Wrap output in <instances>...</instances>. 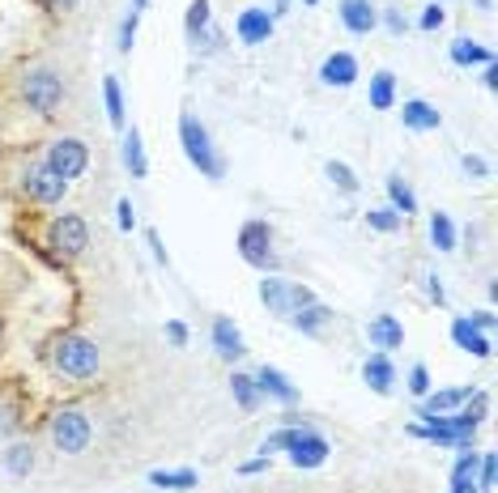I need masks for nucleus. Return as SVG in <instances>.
I'll list each match as a JSON object with an SVG mask.
<instances>
[{
    "label": "nucleus",
    "instance_id": "obj_31",
    "mask_svg": "<svg viewBox=\"0 0 498 493\" xmlns=\"http://www.w3.org/2000/svg\"><path fill=\"white\" fill-rule=\"evenodd\" d=\"M230 396L239 400V408H243V413H251V408L260 404V392H256L251 375H230Z\"/></svg>",
    "mask_w": 498,
    "mask_h": 493
},
{
    "label": "nucleus",
    "instance_id": "obj_8",
    "mask_svg": "<svg viewBox=\"0 0 498 493\" xmlns=\"http://www.w3.org/2000/svg\"><path fill=\"white\" fill-rule=\"evenodd\" d=\"M52 438H56V447L64 456H81L90 447V421H86V413H77V408L56 413L52 417Z\"/></svg>",
    "mask_w": 498,
    "mask_h": 493
},
{
    "label": "nucleus",
    "instance_id": "obj_46",
    "mask_svg": "<svg viewBox=\"0 0 498 493\" xmlns=\"http://www.w3.org/2000/svg\"><path fill=\"white\" fill-rule=\"evenodd\" d=\"M469 323H473L478 332H490V327H494V315H490V311H478V315H469Z\"/></svg>",
    "mask_w": 498,
    "mask_h": 493
},
{
    "label": "nucleus",
    "instance_id": "obj_16",
    "mask_svg": "<svg viewBox=\"0 0 498 493\" xmlns=\"http://www.w3.org/2000/svg\"><path fill=\"white\" fill-rule=\"evenodd\" d=\"M341 26L349 35H371L380 26V13L371 0H341Z\"/></svg>",
    "mask_w": 498,
    "mask_h": 493
},
{
    "label": "nucleus",
    "instance_id": "obj_41",
    "mask_svg": "<svg viewBox=\"0 0 498 493\" xmlns=\"http://www.w3.org/2000/svg\"><path fill=\"white\" fill-rule=\"evenodd\" d=\"M145 243L153 246V260H158V264H162V268L171 264V255H167V246H162V234H158V230H150V234H145Z\"/></svg>",
    "mask_w": 498,
    "mask_h": 493
},
{
    "label": "nucleus",
    "instance_id": "obj_43",
    "mask_svg": "<svg viewBox=\"0 0 498 493\" xmlns=\"http://www.w3.org/2000/svg\"><path fill=\"white\" fill-rule=\"evenodd\" d=\"M383 21H388V30H392V35H404V30H409V21H404L401 9H388V13H383Z\"/></svg>",
    "mask_w": 498,
    "mask_h": 493
},
{
    "label": "nucleus",
    "instance_id": "obj_17",
    "mask_svg": "<svg viewBox=\"0 0 498 493\" xmlns=\"http://www.w3.org/2000/svg\"><path fill=\"white\" fill-rule=\"evenodd\" d=\"M401 124L409 128V133H435V128L443 124V115L435 111L426 98H409V102L401 107Z\"/></svg>",
    "mask_w": 498,
    "mask_h": 493
},
{
    "label": "nucleus",
    "instance_id": "obj_50",
    "mask_svg": "<svg viewBox=\"0 0 498 493\" xmlns=\"http://www.w3.org/2000/svg\"><path fill=\"white\" fill-rule=\"evenodd\" d=\"M141 9H145V0H133V13H141Z\"/></svg>",
    "mask_w": 498,
    "mask_h": 493
},
{
    "label": "nucleus",
    "instance_id": "obj_9",
    "mask_svg": "<svg viewBox=\"0 0 498 493\" xmlns=\"http://www.w3.org/2000/svg\"><path fill=\"white\" fill-rule=\"evenodd\" d=\"M286 451H290V464H294V468H320L332 447H328V438H320L315 430L298 425V430H294V438H290Z\"/></svg>",
    "mask_w": 498,
    "mask_h": 493
},
{
    "label": "nucleus",
    "instance_id": "obj_15",
    "mask_svg": "<svg viewBox=\"0 0 498 493\" xmlns=\"http://www.w3.org/2000/svg\"><path fill=\"white\" fill-rule=\"evenodd\" d=\"M366 341L375 344L380 353H388V349H401L404 344V327L396 315H375V319L366 323Z\"/></svg>",
    "mask_w": 498,
    "mask_h": 493
},
{
    "label": "nucleus",
    "instance_id": "obj_30",
    "mask_svg": "<svg viewBox=\"0 0 498 493\" xmlns=\"http://www.w3.org/2000/svg\"><path fill=\"white\" fill-rule=\"evenodd\" d=\"M430 243L439 246V251H456V226H452L447 213H435L430 217Z\"/></svg>",
    "mask_w": 498,
    "mask_h": 493
},
{
    "label": "nucleus",
    "instance_id": "obj_52",
    "mask_svg": "<svg viewBox=\"0 0 498 493\" xmlns=\"http://www.w3.org/2000/svg\"><path fill=\"white\" fill-rule=\"evenodd\" d=\"M303 4H320V0H303Z\"/></svg>",
    "mask_w": 498,
    "mask_h": 493
},
{
    "label": "nucleus",
    "instance_id": "obj_51",
    "mask_svg": "<svg viewBox=\"0 0 498 493\" xmlns=\"http://www.w3.org/2000/svg\"><path fill=\"white\" fill-rule=\"evenodd\" d=\"M478 4H481V9H490V4H494V0H478Z\"/></svg>",
    "mask_w": 498,
    "mask_h": 493
},
{
    "label": "nucleus",
    "instance_id": "obj_47",
    "mask_svg": "<svg viewBox=\"0 0 498 493\" xmlns=\"http://www.w3.org/2000/svg\"><path fill=\"white\" fill-rule=\"evenodd\" d=\"M52 13H69V9H77V0H43Z\"/></svg>",
    "mask_w": 498,
    "mask_h": 493
},
{
    "label": "nucleus",
    "instance_id": "obj_3",
    "mask_svg": "<svg viewBox=\"0 0 498 493\" xmlns=\"http://www.w3.org/2000/svg\"><path fill=\"white\" fill-rule=\"evenodd\" d=\"M21 98H26L30 111L56 115L60 102H64V81H60V73H52V69H30V73L21 77Z\"/></svg>",
    "mask_w": 498,
    "mask_h": 493
},
{
    "label": "nucleus",
    "instance_id": "obj_38",
    "mask_svg": "<svg viewBox=\"0 0 498 493\" xmlns=\"http://www.w3.org/2000/svg\"><path fill=\"white\" fill-rule=\"evenodd\" d=\"M460 166H464V174H473V179H486V174H490V162L478 158V153H464V162H460Z\"/></svg>",
    "mask_w": 498,
    "mask_h": 493
},
{
    "label": "nucleus",
    "instance_id": "obj_36",
    "mask_svg": "<svg viewBox=\"0 0 498 493\" xmlns=\"http://www.w3.org/2000/svg\"><path fill=\"white\" fill-rule=\"evenodd\" d=\"M115 222H119V230H124V234H128V230H136V209H133V200H128V196L115 205Z\"/></svg>",
    "mask_w": 498,
    "mask_h": 493
},
{
    "label": "nucleus",
    "instance_id": "obj_21",
    "mask_svg": "<svg viewBox=\"0 0 498 493\" xmlns=\"http://www.w3.org/2000/svg\"><path fill=\"white\" fill-rule=\"evenodd\" d=\"M328 319H332V311H328L324 303H315V298H311L306 306H298V311L290 315V323H294L298 332H306V336H315V332H320Z\"/></svg>",
    "mask_w": 498,
    "mask_h": 493
},
{
    "label": "nucleus",
    "instance_id": "obj_48",
    "mask_svg": "<svg viewBox=\"0 0 498 493\" xmlns=\"http://www.w3.org/2000/svg\"><path fill=\"white\" fill-rule=\"evenodd\" d=\"M481 81H486V90H498V64H486V77Z\"/></svg>",
    "mask_w": 498,
    "mask_h": 493
},
{
    "label": "nucleus",
    "instance_id": "obj_2",
    "mask_svg": "<svg viewBox=\"0 0 498 493\" xmlns=\"http://www.w3.org/2000/svg\"><path fill=\"white\" fill-rule=\"evenodd\" d=\"M179 145H184L188 162L205 174V179H222V174H226L222 153L209 145V133H205V124H200L196 115H179Z\"/></svg>",
    "mask_w": 498,
    "mask_h": 493
},
{
    "label": "nucleus",
    "instance_id": "obj_13",
    "mask_svg": "<svg viewBox=\"0 0 498 493\" xmlns=\"http://www.w3.org/2000/svg\"><path fill=\"white\" fill-rule=\"evenodd\" d=\"M320 81L332 85V90H349V85L358 81V60L349 56V52H332V56L320 64Z\"/></svg>",
    "mask_w": 498,
    "mask_h": 493
},
{
    "label": "nucleus",
    "instance_id": "obj_6",
    "mask_svg": "<svg viewBox=\"0 0 498 493\" xmlns=\"http://www.w3.org/2000/svg\"><path fill=\"white\" fill-rule=\"evenodd\" d=\"M43 166H47V171H56L64 183H73V179H81L86 166H90V150H86V141L64 136V141H56V145L47 150V162H43Z\"/></svg>",
    "mask_w": 498,
    "mask_h": 493
},
{
    "label": "nucleus",
    "instance_id": "obj_29",
    "mask_svg": "<svg viewBox=\"0 0 498 493\" xmlns=\"http://www.w3.org/2000/svg\"><path fill=\"white\" fill-rule=\"evenodd\" d=\"M102 98H107V119H111V128H124L128 115H124V94H119V81H115V77L102 81Z\"/></svg>",
    "mask_w": 498,
    "mask_h": 493
},
{
    "label": "nucleus",
    "instance_id": "obj_42",
    "mask_svg": "<svg viewBox=\"0 0 498 493\" xmlns=\"http://www.w3.org/2000/svg\"><path fill=\"white\" fill-rule=\"evenodd\" d=\"M167 341H171L175 349H184V344H188V327H184L179 319H171L167 323Z\"/></svg>",
    "mask_w": 498,
    "mask_h": 493
},
{
    "label": "nucleus",
    "instance_id": "obj_45",
    "mask_svg": "<svg viewBox=\"0 0 498 493\" xmlns=\"http://www.w3.org/2000/svg\"><path fill=\"white\" fill-rule=\"evenodd\" d=\"M426 294H430V303L435 306H443L447 298H443V285H439V277H426Z\"/></svg>",
    "mask_w": 498,
    "mask_h": 493
},
{
    "label": "nucleus",
    "instance_id": "obj_26",
    "mask_svg": "<svg viewBox=\"0 0 498 493\" xmlns=\"http://www.w3.org/2000/svg\"><path fill=\"white\" fill-rule=\"evenodd\" d=\"M388 196H392V209L401 213V217H413V213H418V196H413V188L404 183L401 174L388 179Z\"/></svg>",
    "mask_w": 498,
    "mask_h": 493
},
{
    "label": "nucleus",
    "instance_id": "obj_11",
    "mask_svg": "<svg viewBox=\"0 0 498 493\" xmlns=\"http://www.w3.org/2000/svg\"><path fill=\"white\" fill-rule=\"evenodd\" d=\"M469 396H473V387H447V392H435V396H426L418 404V417L430 421V417H452V413H460L464 404H469Z\"/></svg>",
    "mask_w": 498,
    "mask_h": 493
},
{
    "label": "nucleus",
    "instance_id": "obj_27",
    "mask_svg": "<svg viewBox=\"0 0 498 493\" xmlns=\"http://www.w3.org/2000/svg\"><path fill=\"white\" fill-rule=\"evenodd\" d=\"M452 60L464 64V69H469V64H494V56H490L481 43H473V38H456V43H452Z\"/></svg>",
    "mask_w": 498,
    "mask_h": 493
},
{
    "label": "nucleus",
    "instance_id": "obj_12",
    "mask_svg": "<svg viewBox=\"0 0 498 493\" xmlns=\"http://www.w3.org/2000/svg\"><path fill=\"white\" fill-rule=\"evenodd\" d=\"M251 383H256L260 396H273L277 404H298V387H294L282 370H273V366H260V370L251 375Z\"/></svg>",
    "mask_w": 498,
    "mask_h": 493
},
{
    "label": "nucleus",
    "instance_id": "obj_37",
    "mask_svg": "<svg viewBox=\"0 0 498 493\" xmlns=\"http://www.w3.org/2000/svg\"><path fill=\"white\" fill-rule=\"evenodd\" d=\"M136 21H141V13H128V18H124V26H119V52H133Z\"/></svg>",
    "mask_w": 498,
    "mask_h": 493
},
{
    "label": "nucleus",
    "instance_id": "obj_23",
    "mask_svg": "<svg viewBox=\"0 0 498 493\" xmlns=\"http://www.w3.org/2000/svg\"><path fill=\"white\" fill-rule=\"evenodd\" d=\"M124 166H128V174H133V179H145V174H150L145 145H141V133H136V128H128V136H124Z\"/></svg>",
    "mask_w": 498,
    "mask_h": 493
},
{
    "label": "nucleus",
    "instance_id": "obj_49",
    "mask_svg": "<svg viewBox=\"0 0 498 493\" xmlns=\"http://www.w3.org/2000/svg\"><path fill=\"white\" fill-rule=\"evenodd\" d=\"M286 9H290V0H277V9H268V13H273V18H282Z\"/></svg>",
    "mask_w": 498,
    "mask_h": 493
},
{
    "label": "nucleus",
    "instance_id": "obj_33",
    "mask_svg": "<svg viewBox=\"0 0 498 493\" xmlns=\"http://www.w3.org/2000/svg\"><path fill=\"white\" fill-rule=\"evenodd\" d=\"M324 171H328V179H332V188L337 191H345V196H354V191H358V174L349 171L345 162H328Z\"/></svg>",
    "mask_w": 498,
    "mask_h": 493
},
{
    "label": "nucleus",
    "instance_id": "obj_25",
    "mask_svg": "<svg viewBox=\"0 0 498 493\" xmlns=\"http://www.w3.org/2000/svg\"><path fill=\"white\" fill-rule=\"evenodd\" d=\"M209 18H213V13H209V0H192V4H188V18H184V30H188L192 43H200V38L213 30Z\"/></svg>",
    "mask_w": 498,
    "mask_h": 493
},
{
    "label": "nucleus",
    "instance_id": "obj_4",
    "mask_svg": "<svg viewBox=\"0 0 498 493\" xmlns=\"http://www.w3.org/2000/svg\"><path fill=\"white\" fill-rule=\"evenodd\" d=\"M260 303H265L273 315L290 319L298 306L311 303V289H303L298 281H286V277H273V272H268L265 281H260Z\"/></svg>",
    "mask_w": 498,
    "mask_h": 493
},
{
    "label": "nucleus",
    "instance_id": "obj_40",
    "mask_svg": "<svg viewBox=\"0 0 498 493\" xmlns=\"http://www.w3.org/2000/svg\"><path fill=\"white\" fill-rule=\"evenodd\" d=\"M443 18H447V13H443L439 4H430V9L421 13V21H418V26H421V30H426V35H435V30H439V26H443Z\"/></svg>",
    "mask_w": 498,
    "mask_h": 493
},
{
    "label": "nucleus",
    "instance_id": "obj_5",
    "mask_svg": "<svg viewBox=\"0 0 498 493\" xmlns=\"http://www.w3.org/2000/svg\"><path fill=\"white\" fill-rule=\"evenodd\" d=\"M239 255L251 268H260V272H273L277 268V251H273V230H268V222H243V230H239Z\"/></svg>",
    "mask_w": 498,
    "mask_h": 493
},
{
    "label": "nucleus",
    "instance_id": "obj_7",
    "mask_svg": "<svg viewBox=\"0 0 498 493\" xmlns=\"http://www.w3.org/2000/svg\"><path fill=\"white\" fill-rule=\"evenodd\" d=\"M47 243L56 246L64 260H77V255L90 246V226H86L77 213H60L56 222H52V230H47Z\"/></svg>",
    "mask_w": 498,
    "mask_h": 493
},
{
    "label": "nucleus",
    "instance_id": "obj_39",
    "mask_svg": "<svg viewBox=\"0 0 498 493\" xmlns=\"http://www.w3.org/2000/svg\"><path fill=\"white\" fill-rule=\"evenodd\" d=\"M478 489H494V456L478 459Z\"/></svg>",
    "mask_w": 498,
    "mask_h": 493
},
{
    "label": "nucleus",
    "instance_id": "obj_18",
    "mask_svg": "<svg viewBox=\"0 0 498 493\" xmlns=\"http://www.w3.org/2000/svg\"><path fill=\"white\" fill-rule=\"evenodd\" d=\"M363 379H366V387H371L375 396H388V392H392V383H396V370H392L388 353H371V358L363 361Z\"/></svg>",
    "mask_w": 498,
    "mask_h": 493
},
{
    "label": "nucleus",
    "instance_id": "obj_28",
    "mask_svg": "<svg viewBox=\"0 0 498 493\" xmlns=\"http://www.w3.org/2000/svg\"><path fill=\"white\" fill-rule=\"evenodd\" d=\"M150 485H158V489H196L200 485V476L192 473V468H179V473H150Z\"/></svg>",
    "mask_w": 498,
    "mask_h": 493
},
{
    "label": "nucleus",
    "instance_id": "obj_24",
    "mask_svg": "<svg viewBox=\"0 0 498 493\" xmlns=\"http://www.w3.org/2000/svg\"><path fill=\"white\" fill-rule=\"evenodd\" d=\"M452 493H478V456L473 451L456 459V468H452Z\"/></svg>",
    "mask_w": 498,
    "mask_h": 493
},
{
    "label": "nucleus",
    "instance_id": "obj_14",
    "mask_svg": "<svg viewBox=\"0 0 498 493\" xmlns=\"http://www.w3.org/2000/svg\"><path fill=\"white\" fill-rule=\"evenodd\" d=\"M234 30H239V43L260 47V43H268V35H273V13H268V9H243L239 21H234Z\"/></svg>",
    "mask_w": 498,
    "mask_h": 493
},
{
    "label": "nucleus",
    "instance_id": "obj_34",
    "mask_svg": "<svg viewBox=\"0 0 498 493\" xmlns=\"http://www.w3.org/2000/svg\"><path fill=\"white\" fill-rule=\"evenodd\" d=\"M401 213L392 209V205H388V209H366V226H375L380 230V234H392V230H401Z\"/></svg>",
    "mask_w": 498,
    "mask_h": 493
},
{
    "label": "nucleus",
    "instance_id": "obj_22",
    "mask_svg": "<svg viewBox=\"0 0 498 493\" xmlns=\"http://www.w3.org/2000/svg\"><path fill=\"white\" fill-rule=\"evenodd\" d=\"M366 98H371V107L375 111H392V102H396V73H375L371 77V90H366Z\"/></svg>",
    "mask_w": 498,
    "mask_h": 493
},
{
    "label": "nucleus",
    "instance_id": "obj_20",
    "mask_svg": "<svg viewBox=\"0 0 498 493\" xmlns=\"http://www.w3.org/2000/svg\"><path fill=\"white\" fill-rule=\"evenodd\" d=\"M452 341H456L464 353H473V358H490V349H494V344H490V336H486V332H478L469 319H452Z\"/></svg>",
    "mask_w": 498,
    "mask_h": 493
},
{
    "label": "nucleus",
    "instance_id": "obj_1",
    "mask_svg": "<svg viewBox=\"0 0 498 493\" xmlns=\"http://www.w3.org/2000/svg\"><path fill=\"white\" fill-rule=\"evenodd\" d=\"M47 358L56 366L64 379H94L98 375V344L90 336H77V332H64L52 341Z\"/></svg>",
    "mask_w": 498,
    "mask_h": 493
},
{
    "label": "nucleus",
    "instance_id": "obj_19",
    "mask_svg": "<svg viewBox=\"0 0 498 493\" xmlns=\"http://www.w3.org/2000/svg\"><path fill=\"white\" fill-rule=\"evenodd\" d=\"M213 349H217V358H226V361H234V358H243L248 353V344H243V336H239V327L222 315V319H213Z\"/></svg>",
    "mask_w": 498,
    "mask_h": 493
},
{
    "label": "nucleus",
    "instance_id": "obj_44",
    "mask_svg": "<svg viewBox=\"0 0 498 493\" xmlns=\"http://www.w3.org/2000/svg\"><path fill=\"white\" fill-rule=\"evenodd\" d=\"M239 473H243V476H260V473H268V456L248 459V464H239Z\"/></svg>",
    "mask_w": 498,
    "mask_h": 493
},
{
    "label": "nucleus",
    "instance_id": "obj_35",
    "mask_svg": "<svg viewBox=\"0 0 498 493\" xmlns=\"http://www.w3.org/2000/svg\"><path fill=\"white\" fill-rule=\"evenodd\" d=\"M409 392H413V396H430V370H426L421 361L409 370Z\"/></svg>",
    "mask_w": 498,
    "mask_h": 493
},
{
    "label": "nucleus",
    "instance_id": "obj_10",
    "mask_svg": "<svg viewBox=\"0 0 498 493\" xmlns=\"http://www.w3.org/2000/svg\"><path fill=\"white\" fill-rule=\"evenodd\" d=\"M21 188H26V196H30V200H38V205H60V200H64V191H69V183H64L56 171L35 166V171H26Z\"/></svg>",
    "mask_w": 498,
    "mask_h": 493
},
{
    "label": "nucleus",
    "instance_id": "obj_32",
    "mask_svg": "<svg viewBox=\"0 0 498 493\" xmlns=\"http://www.w3.org/2000/svg\"><path fill=\"white\" fill-rule=\"evenodd\" d=\"M4 464H9V473H13V476H26V473H30V468H35V451H30V442H18V447H9Z\"/></svg>",
    "mask_w": 498,
    "mask_h": 493
}]
</instances>
